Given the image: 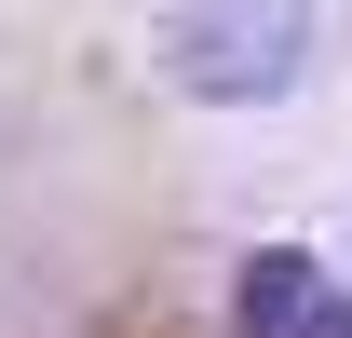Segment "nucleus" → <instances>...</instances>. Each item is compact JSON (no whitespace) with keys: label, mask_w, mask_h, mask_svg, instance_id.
<instances>
[{"label":"nucleus","mask_w":352,"mask_h":338,"mask_svg":"<svg viewBox=\"0 0 352 338\" xmlns=\"http://www.w3.org/2000/svg\"><path fill=\"white\" fill-rule=\"evenodd\" d=\"M311 54V0H163V68L176 95L217 109H271Z\"/></svg>","instance_id":"f257e3e1"},{"label":"nucleus","mask_w":352,"mask_h":338,"mask_svg":"<svg viewBox=\"0 0 352 338\" xmlns=\"http://www.w3.org/2000/svg\"><path fill=\"white\" fill-rule=\"evenodd\" d=\"M230 325H244V338H352V297L325 284V257L258 244V257H244V284H230Z\"/></svg>","instance_id":"f03ea898"}]
</instances>
